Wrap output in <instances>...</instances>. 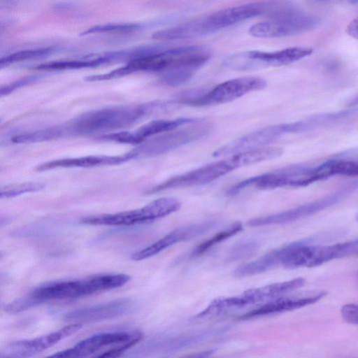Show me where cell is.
Masks as SVG:
<instances>
[{
    "label": "cell",
    "instance_id": "cell-1",
    "mask_svg": "<svg viewBox=\"0 0 358 358\" xmlns=\"http://www.w3.org/2000/svg\"><path fill=\"white\" fill-rule=\"evenodd\" d=\"M129 280L128 275L119 273L52 282L41 285L27 295L9 303L6 306L5 310L9 313H18L48 301L78 299L122 287Z\"/></svg>",
    "mask_w": 358,
    "mask_h": 358
},
{
    "label": "cell",
    "instance_id": "cell-2",
    "mask_svg": "<svg viewBox=\"0 0 358 358\" xmlns=\"http://www.w3.org/2000/svg\"><path fill=\"white\" fill-rule=\"evenodd\" d=\"M268 9L269 1L229 7L201 18L155 31L152 38L157 40H176L208 35L248 19L266 15Z\"/></svg>",
    "mask_w": 358,
    "mask_h": 358
},
{
    "label": "cell",
    "instance_id": "cell-3",
    "mask_svg": "<svg viewBox=\"0 0 358 358\" xmlns=\"http://www.w3.org/2000/svg\"><path fill=\"white\" fill-rule=\"evenodd\" d=\"M268 159V152L264 148L241 152L231 155L227 159L213 162L189 172L170 178L149 189L146 193L153 194L169 189L206 185L236 169L264 162Z\"/></svg>",
    "mask_w": 358,
    "mask_h": 358
},
{
    "label": "cell",
    "instance_id": "cell-4",
    "mask_svg": "<svg viewBox=\"0 0 358 358\" xmlns=\"http://www.w3.org/2000/svg\"><path fill=\"white\" fill-rule=\"evenodd\" d=\"M269 20L252 25L248 32L256 38H278L309 31L320 19L287 1H269Z\"/></svg>",
    "mask_w": 358,
    "mask_h": 358
},
{
    "label": "cell",
    "instance_id": "cell-5",
    "mask_svg": "<svg viewBox=\"0 0 358 358\" xmlns=\"http://www.w3.org/2000/svg\"><path fill=\"white\" fill-rule=\"evenodd\" d=\"M174 103L154 102L138 106H118L85 113L71 124L70 129L78 134L115 129L127 127L156 109L166 110Z\"/></svg>",
    "mask_w": 358,
    "mask_h": 358
},
{
    "label": "cell",
    "instance_id": "cell-6",
    "mask_svg": "<svg viewBox=\"0 0 358 358\" xmlns=\"http://www.w3.org/2000/svg\"><path fill=\"white\" fill-rule=\"evenodd\" d=\"M142 338L143 334L138 331L97 334L51 357H85L99 353L96 357H115L136 344Z\"/></svg>",
    "mask_w": 358,
    "mask_h": 358
},
{
    "label": "cell",
    "instance_id": "cell-7",
    "mask_svg": "<svg viewBox=\"0 0 358 358\" xmlns=\"http://www.w3.org/2000/svg\"><path fill=\"white\" fill-rule=\"evenodd\" d=\"M305 283L303 278L252 288L232 296L214 299L202 311L196 315V318H203L220 314L224 311L253 305L268 299H274L286 293L301 287Z\"/></svg>",
    "mask_w": 358,
    "mask_h": 358
},
{
    "label": "cell",
    "instance_id": "cell-8",
    "mask_svg": "<svg viewBox=\"0 0 358 358\" xmlns=\"http://www.w3.org/2000/svg\"><path fill=\"white\" fill-rule=\"evenodd\" d=\"M266 86V81L262 78H238L222 83L208 92H185L177 101L192 106L224 103L232 101L249 92L262 90Z\"/></svg>",
    "mask_w": 358,
    "mask_h": 358
},
{
    "label": "cell",
    "instance_id": "cell-9",
    "mask_svg": "<svg viewBox=\"0 0 358 358\" xmlns=\"http://www.w3.org/2000/svg\"><path fill=\"white\" fill-rule=\"evenodd\" d=\"M176 199L163 197L145 206L113 214H102L83 217L81 222L91 225L130 226L148 222L171 214L180 208Z\"/></svg>",
    "mask_w": 358,
    "mask_h": 358
},
{
    "label": "cell",
    "instance_id": "cell-10",
    "mask_svg": "<svg viewBox=\"0 0 358 358\" xmlns=\"http://www.w3.org/2000/svg\"><path fill=\"white\" fill-rule=\"evenodd\" d=\"M312 53L313 49L306 47H292L273 52L248 50L228 55L222 63L231 69L252 71L287 65L308 57Z\"/></svg>",
    "mask_w": 358,
    "mask_h": 358
},
{
    "label": "cell",
    "instance_id": "cell-11",
    "mask_svg": "<svg viewBox=\"0 0 358 358\" xmlns=\"http://www.w3.org/2000/svg\"><path fill=\"white\" fill-rule=\"evenodd\" d=\"M315 182L313 166L294 164L241 181L231 187L227 194L235 195L250 186L260 189H271L285 187H302Z\"/></svg>",
    "mask_w": 358,
    "mask_h": 358
},
{
    "label": "cell",
    "instance_id": "cell-12",
    "mask_svg": "<svg viewBox=\"0 0 358 358\" xmlns=\"http://www.w3.org/2000/svg\"><path fill=\"white\" fill-rule=\"evenodd\" d=\"M357 188L358 180L307 203L278 213L252 219L248 222V224L250 227H262L285 224L305 218L337 204Z\"/></svg>",
    "mask_w": 358,
    "mask_h": 358
},
{
    "label": "cell",
    "instance_id": "cell-13",
    "mask_svg": "<svg viewBox=\"0 0 358 358\" xmlns=\"http://www.w3.org/2000/svg\"><path fill=\"white\" fill-rule=\"evenodd\" d=\"M210 58V52L206 46H180L171 66L162 73V79L169 86L182 85L189 80Z\"/></svg>",
    "mask_w": 358,
    "mask_h": 358
},
{
    "label": "cell",
    "instance_id": "cell-14",
    "mask_svg": "<svg viewBox=\"0 0 358 358\" xmlns=\"http://www.w3.org/2000/svg\"><path fill=\"white\" fill-rule=\"evenodd\" d=\"M210 128L209 123L199 120L182 129L165 132L150 141L138 152L145 155L166 153L204 137L210 132Z\"/></svg>",
    "mask_w": 358,
    "mask_h": 358
},
{
    "label": "cell",
    "instance_id": "cell-15",
    "mask_svg": "<svg viewBox=\"0 0 358 358\" xmlns=\"http://www.w3.org/2000/svg\"><path fill=\"white\" fill-rule=\"evenodd\" d=\"M81 327L80 323H76L36 338L11 342L3 349L1 357L20 358L34 356L77 332Z\"/></svg>",
    "mask_w": 358,
    "mask_h": 358
},
{
    "label": "cell",
    "instance_id": "cell-16",
    "mask_svg": "<svg viewBox=\"0 0 358 358\" xmlns=\"http://www.w3.org/2000/svg\"><path fill=\"white\" fill-rule=\"evenodd\" d=\"M285 134L284 124L268 126L249 133L220 147L213 153V156L223 157L263 148Z\"/></svg>",
    "mask_w": 358,
    "mask_h": 358
},
{
    "label": "cell",
    "instance_id": "cell-17",
    "mask_svg": "<svg viewBox=\"0 0 358 358\" xmlns=\"http://www.w3.org/2000/svg\"><path fill=\"white\" fill-rule=\"evenodd\" d=\"M215 224V222L208 221L174 229L155 243L134 253L131 255V259L135 261H141L155 256L176 243L190 240L206 233Z\"/></svg>",
    "mask_w": 358,
    "mask_h": 358
},
{
    "label": "cell",
    "instance_id": "cell-18",
    "mask_svg": "<svg viewBox=\"0 0 358 358\" xmlns=\"http://www.w3.org/2000/svg\"><path fill=\"white\" fill-rule=\"evenodd\" d=\"M134 301L122 298L93 306L77 309L66 314V321L98 322L116 318L133 310Z\"/></svg>",
    "mask_w": 358,
    "mask_h": 358
},
{
    "label": "cell",
    "instance_id": "cell-19",
    "mask_svg": "<svg viewBox=\"0 0 358 358\" xmlns=\"http://www.w3.org/2000/svg\"><path fill=\"white\" fill-rule=\"evenodd\" d=\"M225 330L222 328L213 329L192 334L162 338L152 341L148 348L164 354L176 353L208 341Z\"/></svg>",
    "mask_w": 358,
    "mask_h": 358
},
{
    "label": "cell",
    "instance_id": "cell-20",
    "mask_svg": "<svg viewBox=\"0 0 358 358\" xmlns=\"http://www.w3.org/2000/svg\"><path fill=\"white\" fill-rule=\"evenodd\" d=\"M326 293L321 292L315 294L297 298H275L273 301L250 312L241 315V320H248L259 316L280 313L298 309L320 300Z\"/></svg>",
    "mask_w": 358,
    "mask_h": 358
},
{
    "label": "cell",
    "instance_id": "cell-21",
    "mask_svg": "<svg viewBox=\"0 0 358 358\" xmlns=\"http://www.w3.org/2000/svg\"><path fill=\"white\" fill-rule=\"evenodd\" d=\"M138 152H131L120 156L91 155L77 158H66L53 160L41 164L37 171H46L55 168L92 167L96 166L121 164L135 157Z\"/></svg>",
    "mask_w": 358,
    "mask_h": 358
},
{
    "label": "cell",
    "instance_id": "cell-22",
    "mask_svg": "<svg viewBox=\"0 0 358 358\" xmlns=\"http://www.w3.org/2000/svg\"><path fill=\"white\" fill-rule=\"evenodd\" d=\"M118 59H119L117 52H114L90 59L55 61L43 63L38 65L35 67V69L38 70L55 71L92 68L108 64Z\"/></svg>",
    "mask_w": 358,
    "mask_h": 358
},
{
    "label": "cell",
    "instance_id": "cell-23",
    "mask_svg": "<svg viewBox=\"0 0 358 358\" xmlns=\"http://www.w3.org/2000/svg\"><path fill=\"white\" fill-rule=\"evenodd\" d=\"M200 120L195 117H178L172 120H157L143 125L136 131L141 142L158 134L166 132Z\"/></svg>",
    "mask_w": 358,
    "mask_h": 358
},
{
    "label": "cell",
    "instance_id": "cell-24",
    "mask_svg": "<svg viewBox=\"0 0 358 358\" xmlns=\"http://www.w3.org/2000/svg\"><path fill=\"white\" fill-rule=\"evenodd\" d=\"M327 164L330 177L358 176V159L335 157L327 159Z\"/></svg>",
    "mask_w": 358,
    "mask_h": 358
},
{
    "label": "cell",
    "instance_id": "cell-25",
    "mask_svg": "<svg viewBox=\"0 0 358 358\" xmlns=\"http://www.w3.org/2000/svg\"><path fill=\"white\" fill-rule=\"evenodd\" d=\"M243 229L242 224L236 222L229 226L227 229L220 231L209 239L197 245L192 252V256H199L203 254L213 245L234 236Z\"/></svg>",
    "mask_w": 358,
    "mask_h": 358
},
{
    "label": "cell",
    "instance_id": "cell-26",
    "mask_svg": "<svg viewBox=\"0 0 358 358\" xmlns=\"http://www.w3.org/2000/svg\"><path fill=\"white\" fill-rule=\"evenodd\" d=\"M52 51L49 48L17 51L2 57L0 59V67L3 68L15 62L43 57L50 55Z\"/></svg>",
    "mask_w": 358,
    "mask_h": 358
},
{
    "label": "cell",
    "instance_id": "cell-27",
    "mask_svg": "<svg viewBox=\"0 0 358 358\" xmlns=\"http://www.w3.org/2000/svg\"><path fill=\"white\" fill-rule=\"evenodd\" d=\"M141 28V24L137 23L107 24L92 27L81 33V36L92 34L103 33H131Z\"/></svg>",
    "mask_w": 358,
    "mask_h": 358
},
{
    "label": "cell",
    "instance_id": "cell-28",
    "mask_svg": "<svg viewBox=\"0 0 358 358\" xmlns=\"http://www.w3.org/2000/svg\"><path fill=\"white\" fill-rule=\"evenodd\" d=\"M43 185L36 182H29L15 185L6 186L1 189V198H9L15 196L41 189Z\"/></svg>",
    "mask_w": 358,
    "mask_h": 358
},
{
    "label": "cell",
    "instance_id": "cell-29",
    "mask_svg": "<svg viewBox=\"0 0 358 358\" xmlns=\"http://www.w3.org/2000/svg\"><path fill=\"white\" fill-rule=\"evenodd\" d=\"M257 248L258 245L255 241H248L242 242L232 249L229 257L234 260L249 257L255 252Z\"/></svg>",
    "mask_w": 358,
    "mask_h": 358
},
{
    "label": "cell",
    "instance_id": "cell-30",
    "mask_svg": "<svg viewBox=\"0 0 358 358\" xmlns=\"http://www.w3.org/2000/svg\"><path fill=\"white\" fill-rule=\"evenodd\" d=\"M102 139L122 143L137 144L141 143L136 131H120L101 136Z\"/></svg>",
    "mask_w": 358,
    "mask_h": 358
},
{
    "label": "cell",
    "instance_id": "cell-31",
    "mask_svg": "<svg viewBox=\"0 0 358 358\" xmlns=\"http://www.w3.org/2000/svg\"><path fill=\"white\" fill-rule=\"evenodd\" d=\"M343 319L348 323L358 324V304L348 303L341 310Z\"/></svg>",
    "mask_w": 358,
    "mask_h": 358
},
{
    "label": "cell",
    "instance_id": "cell-32",
    "mask_svg": "<svg viewBox=\"0 0 358 358\" xmlns=\"http://www.w3.org/2000/svg\"><path fill=\"white\" fill-rule=\"evenodd\" d=\"M348 34L358 39V17L352 20L347 27Z\"/></svg>",
    "mask_w": 358,
    "mask_h": 358
},
{
    "label": "cell",
    "instance_id": "cell-33",
    "mask_svg": "<svg viewBox=\"0 0 358 358\" xmlns=\"http://www.w3.org/2000/svg\"><path fill=\"white\" fill-rule=\"evenodd\" d=\"M357 105H358V93L352 97L348 102V106L350 107H352Z\"/></svg>",
    "mask_w": 358,
    "mask_h": 358
},
{
    "label": "cell",
    "instance_id": "cell-34",
    "mask_svg": "<svg viewBox=\"0 0 358 358\" xmlns=\"http://www.w3.org/2000/svg\"><path fill=\"white\" fill-rule=\"evenodd\" d=\"M355 220L358 222V212L355 215Z\"/></svg>",
    "mask_w": 358,
    "mask_h": 358
},
{
    "label": "cell",
    "instance_id": "cell-35",
    "mask_svg": "<svg viewBox=\"0 0 358 358\" xmlns=\"http://www.w3.org/2000/svg\"><path fill=\"white\" fill-rule=\"evenodd\" d=\"M316 1H328V0H316Z\"/></svg>",
    "mask_w": 358,
    "mask_h": 358
}]
</instances>
